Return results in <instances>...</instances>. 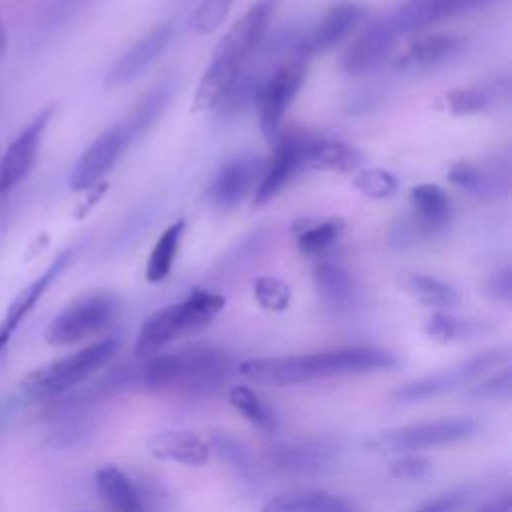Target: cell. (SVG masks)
<instances>
[{"label":"cell","mask_w":512,"mask_h":512,"mask_svg":"<svg viewBox=\"0 0 512 512\" xmlns=\"http://www.w3.org/2000/svg\"><path fill=\"white\" fill-rule=\"evenodd\" d=\"M398 362V356L390 350L374 346H350L312 354L248 358L242 360L236 370L240 376L256 384L296 386L322 378L390 370Z\"/></svg>","instance_id":"6da1fadb"},{"label":"cell","mask_w":512,"mask_h":512,"mask_svg":"<svg viewBox=\"0 0 512 512\" xmlns=\"http://www.w3.org/2000/svg\"><path fill=\"white\" fill-rule=\"evenodd\" d=\"M234 360L220 348H190L144 358L130 366L132 388L162 396L196 398L216 392L234 372Z\"/></svg>","instance_id":"7a4b0ae2"},{"label":"cell","mask_w":512,"mask_h":512,"mask_svg":"<svg viewBox=\"0 0 512 512\" xmlns=\"http://www.w3.org/2000/svg\"><path fill=\"white\" fill-rule=\"evenodd\" d=\"M278 0L254 2L242 18H238L228 32L218 40L204 74L200 76L192 110L208 112L220 108L224 98L234 88L242 70L252 60L256 48L264 40L270 16Z\"/></svg>","instance_id":"3957f363"},{"label":"cell","mask_w":512,"mask_h":512,"mask_svg":"<svg viewBox=\"0 0 512 512\" xmlns=\"http://www.w3.org/2000/svg\"><path fill=\"white\" fill-rule=\"evenodd\" d=\"M226 298L212 290H194L184 300L150 314L134 342L136 358H150L170 342L206 328L224 308Z\"/></svg>","instance_id":"277c9868"},{"label":"cell","mask_w":512,"mask_h":512,"mask_svg":"<svg viewBox=\"0 0 512 512\" xmlns=\"http://www.w3.org/2000/svg\"><path fill=\"white\" fill-rule=\"evenodd\" d=\"M120 340L116 336L100 338L64 358L44 364L20 382L22 394L30 400H52L58 398L82 382H86L94 372L106 366L118 352Z\"/></svg>","instance_id":"5b68a950"},{"label":"cell","mask_w":512,"mask_h":512,"mask_svg":"<svg viewBox=\"0 0 512 512\" xmlns=\"http://www.w3.org/2000/svg\"><path fill=\"white\" fill-rule=\"evenodd\" d=\"M480 420L470 416H450L420 420L378 432L366 448L374 454H408L426 448L450 446L474 438L480 432Z\"/></svg>","instance_id":"8992f818"},{"label":"cell","mask_w":512,"mask_h":512,"mask_svg":"<svg viewBox=\"0 0 512 512\" xmlns=\"http://www.w3.org/2000/svg\"><path fill=\"white\" fill-rule=\"evenodd\" d=\"M510 352L506 346L490 348L482 354L470 356L468 360H462L450 368L420 376L416 380H410L402 386H398L392 392V398L402 404H414V402H424L460 388L472 386L478 378H484L490 370L498 368L508 360Z\"/></svg>","instance_id":"52a82bcc"},{"label":"cell","mask_w":512,"mask_h":512,"mask_svg":"<svg viewBox=\"0 0 512 512\" xmlns=\"http://www.w3.org/2000/svg\"><path fill=\"white\" fill-rule=\"evenodd\" d=\"M120 312L118 298L110 292H92L70 302L46 328L52 346L82 342L108 328Z\"/></svg>","instance_id":"ba28073f"},{"label":"cell","mask_w":512,"mask_h":512,"mask_svg":"<svg viewBox=\"0 0 512 512\" xmlns=\"http://www.w3.org/2000/svg\"><path fill=\"white\" fill-rule=\"evenodd\" d=\"M306 76V60L300 58H286L276 68H272L254 92V104L258 110V122L264 138L268 142L280 136L282 120L296 98L302 82Z\"/></svg>","instance_id":"9c48e42d"},{"label":"cell","mask_w":512,"mask_h":512,"mask_svg":"<svg viewBox=\"0 0 512 512\" xmlns=\"http://www.w3.org/2000/svg\"><path fill=\"white\" fill-rule=\"evenodd\" d=\"M366 18V6L352 2V0H342L332 4L320 20L304 28L300 34L296 48H294V58L308 60L312 56L324 54L332 50L336 44H340L362 20Z\"/></svg>","instance_id":"30bf717a"},{"label":"cell","mask_w":512,"mask_h":512,"mask_svg":"<svg viewBox=\"0 0 512 512\" xmlns=\"http://www.w3.org/2000/svg\"><path fill=\"white\" fill-rule=\"evenodd\" d=\"M274 142V152L270 160L262 166L254 188V206H262L278 196L306 164L308 136L280 132Z\"/></svg>","instance_id":"8fae6325"},{"label":"cell","mask_w":512,"mask_h":512,"mask_svg":"<svg viewBox=\"0 0 512 512\" xmlns=\"http://www.w3.org/2000/svg\"><path fill=\"white\" fill-rule=\"evenodd\" d=\"M264 466L280 478H316L334 462V448L324 442L278 444L264 452Z\"/></svg>","instance_id":"7c38bea8"},{"label":"cell","mask_w":512,"mask_h":512,"mask_svg":"<svg viewBox=\"0 0 512 512\" xmlns=\"http://www.w3.org/2000/svg\"><path fill=\"white\" fill-rule=\"evenodd\" d=\"M130 146L122 124H114L96 136L82 152L70 174V188L74 192L88 190L98 184L118 162L122 152Z\"/></svg>","instance_id":"4fadbf2b"},{"label":"cell","mask_w":512,"mask_h":512,"mask_svg":"<svg viewBox=\"0 0 512 512\" xmlns=\"http://www.w3.org/2000/svg\"><path fill=\"white\" fill-rule=\"evenodd\" d=\"M492 2L494 0H404L388 14V18L398 36L420 34L442 20L478 10Z\"/></svg>","instance_id":"5bb4252c"},{"label":"cell","mask_w":512,"mask_h":512,"mask_svg":"<svg viewBox=\"0 0 512 512\" xmlns=\"http://www.w3.org/2000/svg\"><path fill=\"white\" fill-rule=\"evenodd\" d=\"M174 26L170 22H162L154 26L148 34H144L140 40H136L108 70L104 78L106 88H118L124 84L134 82L140 78L166 50V46L172 42Z\"/></svg>","instance_id":"9a60e30c"},{"label":"cell","mask_w":512,"mask_h":512,"mask_svg":"<svg viewBox=\"0 0 512 512\" xmlns=\"http://www.w3.org/2000/svg\"><path fill=\"white\" fill-rule=\"evenodd\" d=\"M398 32L388 14L372 20L346 48L342 56V70L348 74H366L378 68L394 48Z\"/></svg>","instance_id":"2e32d148"},{"label":"cell","mask_w":512,"mask_h":512,"mask_svg":"<svg viewBox=\"0 0 512 512\" xmlns=\"http://www.w3.org/2000/svg\"><path fill=\"white\" fill-rule=\"evenodd\" d=\"M466 46V38L458 34H418L394 56L392 66L400 72H426L434 70L448 60L456 58Z\"/></svg>","instance_id":"e0dca14e"},{"label":"cell","mask_w":512,"mask_h":512,"mask_svg":"<svg viewBox=\"0 0 512 512\" xmlns=\"http://www.w3.org/2000/svg\"><path fill=\"white\" fill-rule=\"evenodd\" d=\"M448 180L478 200H496L510 190V160L500 156L480 164L458 162L448 170Z\"/></svg>","instance_id":"ac0fdd59"},{"label":"cell","mask_w":512,"mask_h":512,"mask_svg":"<svg viewBox=\"0 0 512 512\" xmlns=\"http://www.w3.org/2000/svg\"><path fill=\"white\" fill-rule=\"evenodd\" d=\"M262 164L252 154H238L226 160L210 182L208 198L218 210L236 208L256 188Z\"/></svg>","instance_id":"d6986e66"},{"label":"cell","mask_w":512,"mask_h":512,"mask_svg":"<svg viewBox=\"0 0 512 512\" xmlns=\"http://www.w3.org/2000/svg\"><path fill=\"white\" fill-rule=\"evenodd\" d=\"M54 108L42 110L8 146L4 156L0 158V196L12 190L16 184H20L28 172L32 170L38 148L42 142V134L52 118Z\"/></svg>","instance_id":"ffe728a7"},{"label":"cell","mask_w":512,"mask_h":512,"mask_svg":"<svg viewBox=\"0 0 512 512\" xmlns=\"http://www.w3.org/2000/svg\"><path fill=\"white\" fill-rule=\"evenodd\" d=\"M510 78L500 76L492 80H484L472 86L454 88L444 96L446 110L454 116H472V114H484L494 112L508 104L510 100Z\"/></svg>","instance_id":"44dd1931"},{"label":"cell","mask_w":512,"mask_h":512,"mask_svg":"<svg viewBox=\"0 0 512 512\" xmlns=\"http://www.w3.org/2000/svg\"><path fill=\"white\" fill-rule=\"evenodd\" d=\"M316 294L332 314H348L358 302V282L340 264L320 262L312 272Z\"/></svg>","instance_id":"7402d4cb"},{"label":"cell","mask_w":512,"mask_h":512,"mask_svg":"<svg viewBox=\"0 0 512 512\" xmlns=\"http://www.w3.org/2000/svg\"><path fill=\"white\" fill-rule=\"evenodd\" d=\"M72 258V250H64L58 254V258H54V262L42 272V276H38L34 282H30L8 306L2 322H0V352L4 350V346L8 344L10 336L14 334V330L20 326V322L30 314V310L38 304V300L44 296V292L48 290V286L62 274V270L68 266Z\"/></svg>","instance_id":"603a6c76"},{"label":"cell","mask_w":512,"mask_h":512,"mask_svg":"<svg viewBox=\"0 0 512 512\" xmlns=\"http://www.w3.org/2000/svg\"><path fill=\"white\" fill-rule=\"evenodd\" d=\"M96 492L110 512H150L146 492L120 468L108 464L94 474Z\"/></svg>","instance_id":"cb8c5ba5"},{"label":"cell","mask_w":512,"mask_h":512,"mask_svg":"<svg viewBox=\"0 0 512 512\" xmlns=\"http://www.w3.org/2000/svg\"><path fill=\"white\" fill-rule=\"evenodd\" d=\"M154 460L178 462L184 466H204L210 458V444L186 430H162L150 436L146 444Z\"/></svg>","instance_id":"d4e9b609"},{"label":"cell","mask_w":512,"mask_h":512,"mask_svg":"<svg viewBox=\"0 0 512 512\" xmlns=\"http://www.w3.org/2000/svg\"><path fill=\"white\" fill-rule=\"evenodd\" d=\"M432 238L442 232L452 218V204L448 194L436 184H418L410 190V212H408Z\"/></svg>","instance_id":"484cf974"},{"label":"cell","mask_w":512,"mask_h":512,"mask_svg":"<svg viewBox=\"0 0 512 512\" xmlns=\"http://www.w3.org/2000/svg\"><path fill=\"white\" fill-rule=\"evenodd\" d=\"M306 164L318 170L340 174L358 172L364 166V156L358 148L334 138H308Z\"/></svg>","instance_id":"4316f807"},{"label":"cell","mask_w":512,"mask_h":512,"mask_svg":"<svg viewBox=\"0 0 512 512\" xmlns=\"http://www.w3.org/2000/svg\"><path fill=\"white\" fill-rule=\"evenodd\" d=\"M172 94H174V82H172V78H166V80H160L156 86H152L134 104V108L128 112V116L120 122L130 144L134 140H138L142 134H146L156 124V120L166 110Z\"/></svg>","instance_id":"83f0119b"},{"label":"cell","mask_w":512,"mask_h":512,"mask_svg":"<svg viewBox=\"0 0 512 512\" xmlns=\"http://www.w3.org/2000/svg\"><path fill=\"white\" fill-rule=\"evenodd\" d=\"M260 512H352V508L336 494L302 488L270 498Z\"/></svg>","instance_id":"f1b7e54d"},{"label":"cell","mask_w":512,"mask_h":512,"mask_svg":"<svg viewBox=\"0 0 512 512\" xmlns=\"http://www.w3.org/2000/svg\"><path fill=\"white\" fill-rule=\"evenodd\" d=\"M400 284L416 302L428 308L450 310L460 302V294L452 284L424 272H406Z\"/></svg>","instance_id":"f546056e"},{"label":"cell","mask_w":512,"mask_h":512,"mask_svg":"<svg viewBox=\"0 0 512 512\" xmlns=\"http://www.w3.org/2000/svg\"><path fill=\"white\" fill-rule=\"evenodd\" d=\"M488 330H490V326L484 320L460 318V316H454L444 310L430 314L424 322V334L438 344L472 340V338L486 334Z\"/></svg>","instance_id":"4dcf8cb0"},{"label":"cell","mask_w":512,"mask_h":512,"mask_svg":"<svg viewBox=\"0 0 512 512\" xmlns=\"http://www.w3.org/2000/svg\"><path fill=\"white\" fill-rule=\"evenodd\" d=\"M184 220H176L172 222L154 242L152 252L148 256V264H146V280L150 284H158L162 282L174 264V258L178 254L180 248V240L184 234Z\"/></svg>","instance_id":"1f68e13d"},{"label":"cell","mask_w":512,"mask_h":512,"mask_svg":"<svg viewBox=\"0 0 512 512\" xmlns=\"http://www.w3.org/2000/svg\"><path fill=\"white\" fill-rule=\"evenodd\" d=\"M228 402L238 414H242L258 430L272 434L278 430V418L274 410L248 386H232L228 390Z\"/></svg>","instance_id":"d6a6232c"},{"label":"cell","mask_w":512,"mask_h":512,"mask_svg":"<svg viewBox=\"0 0 512 512\" xmlns=\"http://www.w3.org/2000/svg\"><path fill=\"white\" fill-rule=\"evenodd\" d=\"M342 228H344V220L340 218L308 222L300 230H296V246L304 256H320L334 246V242L342 234Z\"/></svg>","instance_id":"836d02e7"},{"label":"cell","mask_w":512,"mask_h":512,"mask_svg":"<svg viewBox=\"0 0 512 512\" xmlns=\"http://www.w3.org/2000/svg\"><path fill=\"white\" fill-rule=\"evenodd\" d=\"M210 448H214L218 452V456L246 482H252L254 480V474H256V466H254V460L248 452V448L238 442L234 436L230 434H224V432H218L212 436V440L208 442Z\"/></svg>","instance_id":"e575fe53"},{"label":"cell","mask_w":512,"mask_h":512,"mask_svg":"<svg viewBox=\"0 0 512 512\" xmlns=\"http://www.w3.org/2000/svg\"><path fill=\"white\" fill-rule=\"evenodd\" d=\"M354 188L364 196L372 200H384L390 198L396 188L398 180L382 168H364L354 176Z\"/></svg>","instance_id":"d590c367"},{"label":"cell","mask_w":512,"mask_h":512,"mask_svg":"<svg viewBox=\"0 0 512 512\" xmlns=\"http://www.w3.org/2000/svg\"><path fill=\"white\" fill-rule=\"evenodd\" d=\"M234 0H200L190 16V28L194 34H210L222 26Z\"/></svg>","instance_id":"8d00e7d4"},{"label":"cell","mask_w":512,"mask_h":512,"mask_svg":"<svg viewBox=\"0 0 512 512\" xmlns=\"http://www.w3.org/2000/svg\"><path fill=\"white\" fill-rule=\"evenodd\" d=\"M252 290H254L256 302L266 310L280 312V310H286L290 304V296H292L290 286L280 278H274V276L256 278Z\"/></svg>","instance_id":"74e56055"},{"label":"cell","mask_w":512,"mask_h":512,"mask_svg":"<svg viewBox=\"0 0 512 512\" xmlns=\"http://www.w3.org/2000/svg\"><path fill=\"white\" fill-rule=\"evenodd\" d=\"M512 392V378H510V368H502L500 372L480 378V382L472 384L466 390L468 398L474 400H508Z\"/></svg>","instance_id":"f35d334b"},{"label":"cell","mask_w":512,"mask_h":512,"mask_svg":"<svg viewBox=\"0 0 512 512\" xmlns=\"http://www.w3.org/2000/svg\"><path fill=\"white\" fill-rule=\"evenodd\" d=\"M388 472L398 480H422L432 472V462L414 452L402 454L388 464Z\"/></svg>","instance_id":"ab89813d"},{"label":"cell","mask_w":512,"mask_h":512,"mask_svg":"<svg viewBox=\"0 0 512 512\" xmlns=\"http://www.w3.org/2000/svg\"><path fill=\"white\" fill-rule=\"evenodd\" d=\"M468 498H470V490L458 488V490H450L446 494L436 496L434 500L418 506L412 512H456L458 508H462L466 504Z\"/></svg>","instance_id":"60d3db41"},{"label":"cell","mask_w":512,"mask_h":512,"mask_svg":"<svg viewBox=\"0 0 512 512\" xmlns=\"http://www.w3.org/2000/svg\"><path fill=\"white\" fill-rule=\"evenodd\" d=\"M486 294L496 302L510 304V300H512V272H510V266H504L496 274L490 276V280L486 282Z\"/></svg>","instance_id":"b9f144b4"},{"label":"cell","mask_w":512,"mask_h":512,"mask_svg":"<svg viewBox=\"0 0 512 512\" xmlns=\"http://www.w3.org/2000/svg\"><path fill=\"white\" fill-rule=\"evenodd\" d=\"M476 512H512V498H510V494H502L500 498L488 502L486 506H482Z\"/></svg>","instance_id":"7bdbcfd3"},{"label":"cell","mask_w":512,"mask_h":512,"mask_svg":"<svg viewBox=\"0 0 512 512\" xmlns=\"http://www.w3.org/2000/svg\"><path fill=\"white\" fill-rule=\"evenodd\" d=\"M4 46H6V32H4V28H2V24H0V54H2Z\"/></svg>","instance_id":"ee69618b"}]
</instances>
